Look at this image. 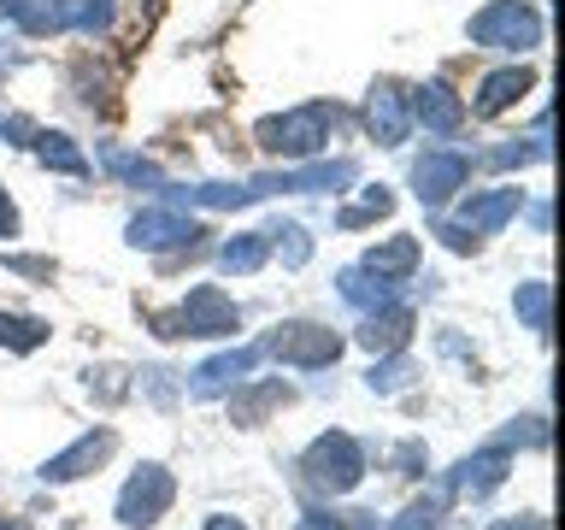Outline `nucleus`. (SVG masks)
<instances>
[{
    "label": "nucleus",
    "instance_id": "1",
    "mask_svg": "<svg viewBox=\"0 0 565 530\" xmlns=\"http://www.w3.org/2000/svg\"><path fill=\"white\" fill-rule=\"evenodd\" d=\"M342 130V106H324V100H312V106H295V113H282V118H259V148L265 153H282V159H307L318 153L324 141Z\"/></svg>",
    "mask_w": 565,
    "mask_h": 530
},
{
    "label": "nucleus",
    "instance_id": "2",
    "mask_svg": "<svg viewBox=\"0 0 565 530\" xmlns=\"http://www.w3.org/2000/svg\"><path fill=\"white\" fill-rule=\"evenodd\" d=\"M300 471H307L312 489L348 495V489L365 477V448H360V442H353L348 431H324L307 454H300Z\"/></svg>",
    "mask_w": 565,
    "mask_h": 530
},
{
    "label": "nucleus",
    "instance_id": "3",
    "mask_svg": "<svg viewBox=\"0 0 565 530\" xmlns=\"http://www.w3.org/2000/svg\"><path fill=\"white\" fill-rule=\"evenodd\" d=\"M466 30H471L477 47H507V53H519V47H536V42H542V12L524 7V0H489L483 12H471Z\"/></svg>",
    "mask_w": 565,
    "mask_h": 530
},
{
    "label": "nucleus",
    "instance_id": "4",
    "mask_svg": "<svg viewBox=\"0 0 565 530\" xmlns=\"http://www.w3.org/2000/svg\"><path fill=\"white\" fill-rule=\"evenodd\" d=\"M353 177H360L353 159H318L307 171H259V177H247V189H254V201H265V194H318V189L342 194Z\"/></svg>",
    "mask_w": 565,
    "mask_h": 530
},
{
    "label": "nucleus",
    "instance_id": "5",
    "mask_svg": "<svg viewBox=\"0 0 565 530\" xmlns=\"http://www.w3.org/2000/svg\"><path fill=\"white\" fill-rule=\"evenodd\" d=\"M265 353H277V360L295 365V371H324V365H335V353H342V336L324 330V325H282L277 336H265Z\"/></svg>",
    "mask_w": 565,
    "mask_h": 530
},
{
    "label": "nucleus",
    "instance_id": "6",
    "mask_svg": "<svg viewBox=\"0 0 565 530\" xmlns=\"http://www.w3.org/2000/svg\"><path fill=\"white\" fill-rule=\"evenodd\" d=\"M171 495H177V484H171V471H166V466H141L130 484L118 489V524L148 530L159 512L171 507Z\"/></svg>",
    "mask_w": 565,
    "mask_h": 530
},
{
    "label": "nucleus",
    "instance_id": "7",
    "mask_svg": "<svg viewBox=\"0 0 565 530\" xmlns=\"http://www.w3.org/2000/svg\"><path fill=\"white\" fill-rule=\"evenodd\" d=\"M466 177H471V159L459 148H424L413 159V194L424 206H441L454 189H466Z\"/></svg>",
    "mask_w": 565,
    "mask_h": 530
},
{
    "label": "nucleus",
    "instance_id": "8",
    "mask_svg": "<svg viewBox=\"0 0 565 530\" xmlns=\"http://www.w3.org/2000/svg\"><path fill=\"white\" fill-rule=\"evenodd\" d=\"M242 312L236 300H230L218 283H201V289H189V300L177 307V330L183 336H236Z\"/></svg>",
    "mask_w": 565,
    "mask_h": 530
},
{
    "label": "nucleus",
    "instance_id": "9",
    "mask_svg": "<svg viewBox=\"0 0 565 530\" xmlns=\"http://www.w3.org/2000/svg\"><path fill=\"white\" fill-rule=\"evenodd\" d=\"M130 247H194V236H201V224H189L177 206H148L130 219Z\"/></svg>",
    "mask_w": 565,
    "mask_h": 530
},
{
    "label": "nucleus",
    "instance_id": "10",
    "mask_svg": "<svg viewBox=\"0 0 565 530\" xmlns=\"http://www.w3.org/2000/svg\"><path fill=\"white\" fill-rule=\"evenodd\" d=\"M259 360H265V342H247V348H230V353H218V360H206L201 371H194V395L212 401V395H224V389L247 383Z\"/></svg>",
    "mask_w": 565,
    "mask_h": 530
},
{
    "label": "nucleus",
    "instance_id": "11",
    "mask_svg": "<svg viewBox=\"0 0 565 530\" xmlns=\"http://www.w3.org/2000/svg\"><path fill=\"white\" fill-rule=\"evenodd\" d=\"M519 206H524V189H483V194H471L466 206H459V230L477 242V236H489V230H501L507 219H519Z\"/></svg>",
    "mask_w": 565,
    "mask_h": 530
},
{
    "label": "nucleus",
    "instance_id": "12",
    "mask_svg": "<svg viewBox=\"0 0 565 530\" xmlns=\"http://www.w3.org/2000/svg\"><path fill=\"white\" fill-rule=\"evenodd\" d=\"M406 113H413L424 130L454 136L459 124H466V100H459L448 83H418V88H413V100H406Z\"/></svg>",
    "mask_w": 565,
    "mask_h": 530
},
{
    "label": "nucleus",
    "instance_id": "13",
    "mask_svg": "<svg viewBox=\"0 0 565 530\" xmlns=\"http://www.w3.org/2000/svg\"><path fill=\"white\" fill-rule=\"evenodd\" d=\"M365 124H371V136L383 141V148H401L406 130H413V113H406V95L395 83H377L365 95Z\"/></svg>",
    "mask_w": 565,
    "mask_h": 530
},
{
    "label": "nucleus",
    "instance_id": "14",
    "mask_svg": "<svg viewBox=\"0 0 565 530\" xmlns=\"http://www.w3.org/2000/svg\"><path fill=\"white\" fill-rule=\"evenodd\" d=\"M295 401V389L282 383V378H259V383H236V395H230V424H247V431H254V424H265L277 413V406H289Z\"/></svg>",
    "mask_w": 565,
    "mask_h": 530
},
{
    "label": "nucleus",
    "instance_id": "15",
    "mask_svg": "<svg viewBox=\"0 0 565 530\" xmlns=\"http://www.w3.org/2000/svg\"><path fill=\"white\" fill-rule=\"evenodd\" d=\"M113 448H118V436L113 431H95V436H83V442H71L65 454H53L47 466H42V477L47 484H71V477H83V471H95L100 459H113Z\"/></svg>",
    "mask_w": 565,
    "mask_h": 530
},
{
    "label": "nucleus",
    "instance_id": "16",
    "mask_svg": "<svg viewBox=\"0 0 565 530\" xmlns=\"http://www.w3.org/2000/svg\"><path fill=\"white\" fill-rule=\"evenodd\" d=\"M501 484H507V448H489V454L459 459L454 477H448V489H454V495H471V501H483V495H494Z\"/></svg>",
    "mask_w": 565,
    "mask_h": 530
},
{
    "label": "nucleus",
    "instance_id": "17",
    "mask_svg": "<svg viewBox=\"0 0 565 530\" xmlns=\"http://www.w3.org/2000/svg\"><path fill=\"white\" fill-rule=\"evenodd\" d=\"M530 83H536V71L530 65H507V71H489L483 83H477V100H471V113L477 118H494V113H507L519 95H530Z\"/></svg>",
    "mask_w": 565,
    "mask_h": 530
},
{
    "label": "nucleus",
    "instance_id": "18",
    "mask_svg": "<svg viewBox=\"0 0 565 530\" xmlns=\"http://www.w3.org/2000/svg\"><path fill=\"white\" fill-rule=\"evenodd\" d=\"M406 336H413V307H371L365 312V325H360V348L371 353H401L406 348Z\"/></svg>",
    "mask_w": 565,
    "mask_h": 530
},
{
    "label": "nucleus",
    "instance_id": "19",
    "mask_svg": "<svg viewBox=\"0 0 565 530\" xmlns=\"http://www.w3.org/2000/svg\"><path fill=\"white\" fill-rule=\"evenodd\" d=\"M365 272H377V277H388V283L413 277V272H418V236H388V242H377V247L365 254Z\"/></svg>",
    "mask_w": 565,
    "mask_h": 530
},
{
    "label": "nucleus",
    "instance_id": "20",
    "mask_svg": "<svg viewBox=\"0 0 565 530\" xmlns=\"http://www.w3.org/2000/svg\"><path fill=\"white\" fill-rule=\"evenodd\" d=\"M30 148L42 153V166H47V171H65V177H88V171H95V166H88V153H83L71 136H60V130H35Z\"/></svg>",
    "mask_w": 565,
    "mask_h": 530
},
{
    "label": "nucleus",
    "instance_id": "21",
    "mask_svg": "<svg viewBox=\"0 0 565 530\" xmlns=\"http://www.w3.org/2000/svg\"><path fill=\"white\" fill-rule=\"evenodd\" d=\"M335 289H342V300H348V307H360V312H371V307H388V300H395V283L377 277V272H365V265H353V272H342V283H335Z\"/></svg>",
    "mask_w": 565,
    "mask_h": 530
},
{
    "label": "nucleus",
    "instance_id": "22",
    "mask_svg": "<svg viewBox=\"0 0 565 530\" xmlns=\"http://www.w3.org/2000/svg\"><path fill=\"white\" fill-rule=\"evenodd\" d=\"M100 166L113 171V177H124L130 189H166V177H159L153 159H141V153H130V148H113V141L100 148Z\"/></svg>",
    "mask_w": 565,
    "mask_h": 530
},
{
    "label": "nucleus",
    "instance_id": "23",
    "mask_svg": "<svg viewBox=\"0 0 565 530\" xmlns=\"http://www.w3.org/2000/svg\"><path fill=\"white\" fill-rule=\"evenodd\" d=\"M265 254H271V236H265V230H247V236H230L218 247V265L247 277V272H259V265H265Z\"/></svg>",
    "mask_w": 565,
    "mask_h": 530
},
{
    "label": "nucleus",
    "instance_id": "24",
    "mask_svg": "<svg viewBox=\"0 0 565 530\" xmlns=\"http://www.w3.org/2000/svg\"><path fill=\"white\" fill-rule=\"evenodd\" d=\"M512 307H519L524 330L547 336V325H554V289H547V283H519V295H512Z\"/></svg>",
    "mask_w": 565,
    "mask_h": 530
},
{
    "label": "nucleus",
    "instance_id": "25",
    "mask_svg": "<svg viewBox=\"0 0 565 530\" xmlns=\"http://www.w3.org/2000/svg\"><path fill=\"white\" fill-rule=\"evenodd\" d=\"M42 342H47V325H42V318L0 312V348H12V353H30V348H42Z\"/></svg>",
    "mask_w": 565,
    "mask_h": 530
},
{
    "label": "nucleus",
    "instance_id": "26",
    "mask_svg": "<svg viewBox=\"0 0 565 530\" xmlns=\"http://www.w3.org/2000/svg\"><path fill=\"white\" fill-rule=\"evenodd\" d=\"M418 378V371H413V360H406V353H395V360H377V365H371V395H401V389L406 383H413Z\"/></svg>",
    "mask_w": 565,
    "mask_h": 530
},
{
    "label": "nucleus",
    "instance_id": "27",
    "mask_svg": "<svg viewBox=\"0 0 565 530\" xmlns=\"http://www.w3.org/2000/svg\"><path fill=\"white\" fill-rule=\"evenodd\" d=\"M388 212H395V194H388V189H365V201H360V206H342V212H335V224H342V230H360V224H371V219H388Z\"/></svg>",
    "mask_w": 565,
    "mask_h": 530
},
{
    "label": "nucleus",
    "instance_id": "28",
    "mask_svg": "<svg viewBox=\"0 0 565 530\" xmlns=\"http://www.w3.org/2000/svg\"><path fill=\"white\" fill-rule=\"evenodd\" d=\"M265 236H271V247L282 254V265H307V259H312V236H307L300 224H271Z\"/></svg>",
    "mask_w": 565,
    "mask_h": 530
},
{
    "label": "nucleus",
    "instance_id": "29",
    "mask_svg": "<svg viewBox=\"0 0 565 530\" xmlns=\"http://www.w3.org/2000/svg\"><path fill=\"white\" fill-rule=\"evenodd\" d=\"M7 272H18V277H53V259H30V254H7Z\"/></svg>",
    "mask_w": 565,
    "mask_h": 530
},
{
    "label": "nucleus",
    "instance_id": "30",
    "mask_svg": "<svg viewBox=\"0 0 565 530\" xmlns=\"http://www.w3.org/2000/svg\"><path fill=\"white\" fill-rule=\"evenodd\" d=\"M295 530H348L342 519H335V512H300V524Z\"/></svg>",
    "mask_w": 565,
    "mask_h": 530
},
{
    "label": "nucleus",
    "instance_id": "31",
    "mask_svg": "<svg viewBox=\"0 0 565 530\" xmlns=\"http://www.w3.org/2000/svg\"><path fill=\"white\" fill-rule=\"evenodd\" d=\"M0 130H7V136L18 141V148H30V141H35V124H30V118H7Z\"/></svg>",
    "mask_w": 565,
    "mask_h": 530
},
{
    "label": "nucleus",
    "instance_id": "32",
    "mask_svg": "<svg viewBox=\"0 0 565 530\" xmlns=\"http://www.w3.org/2000/svg\"><path fill=\"white\" fill-rule=\"evenodd\" d=\"M395 466H401V471H418V466H424V442H406V448H395Z\"/></svg>",
    "mask_w": 565,
    "mask_h": 530
},
{
    "label": "nucleus",
    "instance_id": "33",
    "mask_svg": "<svg viewBox=\"0 0 565 530\" xmlns=\"http://www.w3.org/2000/svg\"><path fill=\"white\" fill-rule=\"evenodd\" d=\"M0 236H18V206H12L7 189H0Z\"/></svg>",
    "mask_w": 565,
    "mask_h": 530
},
{
    "label": "nucleus",
    "instance_id": "34",
    "mask_svg": "<svg viewBox=\"0 0 565 530\" xmlns=\"http://www.w3.org/2000/svg\"><path fill=\"white\" fill-rule=\"evenodd\" d=\"M206 530H247V524H236V519H224V512H218V519H206Z\"/></svg>",
    "mask_w": 565,
    "mask_h": 530
},
{
    "label": "nucleus",
    "instance_id": "35",
    "mask_svg": "<svg viewBox=\"0 0 565 530\" xmlns=\"http://www.w3.org/2000/svg\"><path fill=\"white\" fill-rule=\"evenodd\" d=\"M489 530H547L542 519H524V524H489Z\"/></svg>",
    "mask_w": 565,
    "mask_h": 530
}]
</instances>
